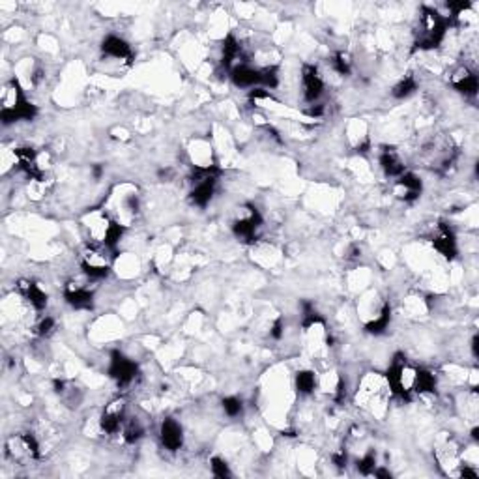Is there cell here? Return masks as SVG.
<instances>
[{
	"label": "cell",
	"instance_id": "9a60e30c",
	"mask_svg": "<svg viewBox=\"0 0 479 479\" xmlns=\"http://www.w3.org/2000/svg\"><path fill=\"white\" fill-rule=\"evenodd\" d=\"M378 161L380 167H382V170H384V175H386L388 178H399V176L406 170L403 159H401V156H399V152L395 148H382Z\"/></svg>",
	"mask_w": 479,
	"mask_h": 479
},
{
	"label": "cell",
	"instance_id": "2e32d148",
	"mask_svg": "<svg viewBox=\"0 0 479 479\" xmlns=\"http://www.w3.org/2000/svg\"><path fill=\"white\" fill-rule=\"evenodd\" d=\"M145 431L147 429H145V425H142V421L139 418H126L120 434H122L126 444H135V442H139L145 436Z\"/></svg>",
	"mask_w": 479,
	"mask_h": 479
},
{
	"label": "cell",
	"instance_id": "4fadbf2b",
	"mask_svg": "<svg viewBox=\"0 0 479 479\" xmlns=\"http://www.w3.org/2000/svg\"><path fill=\"white\" fill-rule=\"evenodd\" d=\"M17 290L29 302L30 307H34L36 311H43L47 307V294L41 290V286L38 283H34V281H17Z\"/></svg>",
	"mask_w": 479,
	"mask_h": 479
},
{
	"label": "cell",
	"instance_id": "30bf717a",
	"mask_svg": "<svg viewBox=\"0 0 479 479\" xmlns=\"http://www.w3.org/2000/svg\"><path fill=\"white\" fill-rule=\"evenodd\" d=\"M395 189H397V195L404 202H414L423 191V182L414 172L404 170L403 175L395 178Z\"/></svg>",
	"mask_w": 479,
	"mask_h": 479
},
{
	"label": "cell",
	"instance_id": "8992f818",
	"mask_svg": "<svg viewBox=\"0 0 479 479\" xmlns=\"http://www.w3.org/2000/svg\"><path fill=\"white\" fill-rule=\"evenodd\" d=\"M324 79L320 77L318 70L315 66L305 64L304 70H302V94H304V100L307 105H316L318 100L324 94Z\"/></svg>",
	"mask_w": 479,
	"mask_h": 479
},
{
	"label": "cell",
	"instance_id": "8fae6325",
	"mask_svg": "<svg viewBox=\"0 0 479 479\" xmlns=\"http://www.w3.org/2000/svg\"><path fill=\"white\" fill-rule=\"evenodd\" d=\"M66 302L73 307V309H90L94 304V293L81 283L70 281L64 288Z\"/></svg>",
	"mask_w": 479,
	"mask_h": 479
},
{
	"label": "cell",
	"instance_id": "44dd1931",
	"mask_svg": "<svg viewBox=\"0 0 479 479\" xmlns=\"http://www.w3.org/2000/svg\"><path fill=\"white\" fill-rule=\"evenodd\" d=\"M332 68L333 71L339 73V75H348L352 71L351 54L345 53V51H337V53L332 57Z\"/></svg>",
	"mask_w": 479,
	"mask_h": 479
},
{
	"label": "cell",
	"instance_id": "d4e9b609",
	"mask_svg": "<svg viewBox=\"0 0 479 479\" xmlns=\"http://www.w3.org/2000/svg\"><path fill=\"white\" fill-rule=\"evenodd\" d=\"M210 468H212V473L216 476V478H230L233 476V472H230V468H228V464L225 461H223L221 457H214L210 461Z\"/></svg>",
	"mask_w": 479,
	"mask_h": 479
},
{
	"label": "cell",
	"instance_id": "9c48e42d",
	"mask_svg": "<svg viewBox=\"0 0 479 479\" xmlns=\"http://www.w3.org/2000/svg\"><path fill=\"white\" fill-rule=\"evenodd\" d=\"M433 247L436 249V251L442 255V257L445 258H455L457 255V240H455V234H453V230L450 228V225H445V223H440V225H436V228H434V234H433Z\"/></svg>",
	"mask_w": 479,
	"mask_h": 479
},
{
	"label": "cell",
	"instance_id": "7402d4cb",
	"mask_svg": "<svg viewBox=\"0 0 479 479\" xmlns=\"http://www.w3.org/2000/svg\"><path fill=\"white\" fill-rule=\"evenodd\" d=\"M358 472L363 473V476H373L374 468H376V455L373 451H369L367 455H363L360 461L356 462Z\"/></svg>",
	"mask_w": 479,
	"mask_h": 479
},
{
	"label": "cell",
	"instance_id": "ac0fdd59",
	"mask_svg": "<svg viewBox=\"0 0 479 479\" xmlns=\"http://www.w3.org/2000/svg\"><path fill=\"white\" fill-rule=\"evenodd\" d=\"M390 318H392V307H390V304H384L382 305V309H380L378 316H376L374 320L367 322L365 330H367L369 333H374V335L384 333L386 332L388 324H390Z\"/></svg>",
	"mask_w": 479,
	"mask_h": 479
},
{
	"label": "cell",
	"instance_id": "5b68a950",
	"mask_svg": "<svg viewBox=\"0 0 479 479\" xmlns=\"http://www.w3.org/2000/svg\"><path fill=\"white\" fill-rule=\"evenodd\" d=\"M109 376L117 382L120 388H126L133 384L137 378V365L129 358H126L122 352L115 351L111 354V363H109Z\"/></svg>",
	"mask_w": 479,
	"mask_h": 479
},
{
	"label": "cell",
	"instance_id": "d6986e66",
	"mask_svg": "<svg viewBox=\"0 0 479 479\" xmlns=\"http://www.w3.org/2000/svg\"><path fill=\"white\" fill-rule=\"evenodd\" d=\"M296 390H298L300 395H309V393L315 392L316 388V374L313 371H300L296 374Z\"/></svg>",
	"mask_w": 479,
	"mask_h": 479
},
{
	"label": "cell",
	"instance_id": "7a4b0ae2",
	"mask_svg": "<svg viewBox=\"0 0 479 479\" xmlns=\"http://www.w3.org/2000/svg\"><path fill=\"white\" fill-rule=\"evenodd\" d=\"M448 27H450L448 17H444L433 8H423L420 15L418 36H415V49H420V51L436 49L444 40Z\"/></svg>",
	"mask_w": 479,
	"mask_h": 479
},
{
	"label": "cell",
	"instance_id": "277c9868",
	"mask_svg": "<svg viewBox=\"0 0 479 479\" xmlns=\"http://www.w3.org/2000/svg\"><path fill=\"white\" fill-rule=\"evenodd\" d=\"M126 418H128V415H126V399H112L100 415V431L101 433L109 434V436L118 434L122 431V425L124 421H126Z\"/></svg>",
	"mask_w": 479,
	"mask_h": 479
},
{
	"label": "cell",
	"instance_id": "cb8c5ba5",
	"mask_svg": "<svg viewBox=\"0 0 479 479\" xmlns=\"http://www.w3.org/2000/svg\"><path fill=\"white\" fill-rule=\"evenodd\" d=\"M54 327H57V320H54L53 316H43V318H40V322L36 324V335H40V337H49L51 333L54 332Z\"/></svg>",
	"mask_w": 479,
	"mask_h": 479
},
{
	"label": "cell",
	"instance_id": "ba28073f",
	"mask_svg": "<svg viewBox=\"0 0 479 479\" xmlns=\"http://www.w3.org/2000/svg\"><path fill=\"white\" fill-rule=\"evenodd\" d=\"M159 440L167 451H178L184 445V431L182 425L175 418H165L161 427H159Z\"/></svg>",
	"mask_w": 479,
	"mask_h": 479
},
{
	"label": "cell",
	"instance_id": "e0dca14e",
	"mask_svg": "<svg viewBox=\"0 0 479 479\" xmlns=\"http://www.w3.org/2000/svg\"><path fill=\"white\" fill-rule=\"evenodd\" d=\"M434 388H436V376L427 369H415L414 393H420V395L433 393Z\"/></svg>",
	"mask_w": 479,
	"mask_h": 479
},
{
	"label": "cell",
	"instance_id": "7c38bea8",
	"mask_svg": "<svg viewBox=\"0 0 479 479\" xmlns=\"http://www.w3.org/2000/svg\"><path fill=\"white\" fill-rule=\"evenodd\" d=\"M451 87L455 88L457 92L464 94L466 98H473L478 94V75L476 71L470 70L468 66H461L459 70L451 75Z\"/></svg>",
	"mask_w": 479,
	"mask_h": 479
},
{
	"label": "cell",
	"instance_id": "6da1fadb",
	"mask_svg": "<svg viewBox=\"0 0 479 479\" xmlns=\"http://www.w3.org/2000/svg\"><path fill=\"white\" fill-rule=\"evenodd\" d=\"M36 112H38V109L27 100L17 79H12L4 84V88H2V111H0L2 122L8 126V124L19 122V120H32Z\"/></svg>",
	"mask_w": 479,
	"mask_h": 479
},
{
	"label": "cell",
	"instance_id": "603a6c76",
	"mask_svg": "<svg viewBox=\"0 0 479 479\" xmlns=\"http://www.w3.org/2000/svg\"><path fill=\"white\" fill-rule=\"evenodd\" d=\"M223 410L228 418H238L244 412V403L238 397H225L223 399Z\"/></svg>",
	"mask_w": 479,
	"mask_h": 479
},
{
	"label": "cell",
	"instance_id": "484cf974",
	"mask_svg": "<svg viewBox=\"0 0 479 479\" xmlns=\"http://www.w3.org/2000/svg\"><path fill=\"white\" fill-rule=\"evenodd\" d=\"M270 335H272L274 339H281V337H283V320H281V318H277V320L272 324V332H270Z\"/></svg>",
	"mask_w": 479,
	"mask_h": 479
},
{
	"label": "cell",
	"instance_id": "52a82bcc",
	"mask_svg": "<svg viewBox=\"0 0 479 479\" xmlns=\"http://www.w3.org/2000/svg\"><path fill=\"white\" fill-rule=\"evenodd\" d=\"M230 81L236 88H251L253 90L255 87H260V71L244 60L230 68Z\"/></svg>",
	"mask_w": 479,
	"mask_h": 479
},
{
	"label": "cell",
	"instance_id": "ffe728a7",
	"mask_svg": "<svg viewBox=\"0 0 479 479\" xmlns=\"http://www.w3.org/2000/svg\"><path fill=\"white\" fill-rule=\"evenodd\" d=\"M418 90V81L414 79V75H406L404 79H401V81L393 87V98H397V100H404V98H408V96H412V94Z\"/></svg>",
	"mask_w": 479,
	"mask_h": 479
},
{
	"label": "cell",
	"instance_id": "3957f363",
	"mask_svg": "<svg viewBox=\"0 0 479 479\" xmlns=\"http://www.w3.org/2000/svg\"><path fill=\"white\" fill-rule=\"evenodd\" d=\"M263 227V216L253 205H244L240 208L238 216L233 223L234 236L244 242V244H253L257 242L258 228Z\"/></svg>",
	"mask_w": 479,
	"mask_h": 479
},
{
	"label": "cell",
	"instance_id": "5bb4252c",
	"mask_svg": "<svg viewBox=\"0 0 479 479\" xmlns=\"http://www.w3.org/2000/svg\"><path fill=\"white\" fill-rule=\"evenodd\" d=\"M101 51L105 57H111V59L117 60H128L131 62L133 60V51L126 40H122L120 36H107L103 43H101Z\"/></svg>",
	"mask_w": 479,
	"mask_h": 479
}]
</instances>
